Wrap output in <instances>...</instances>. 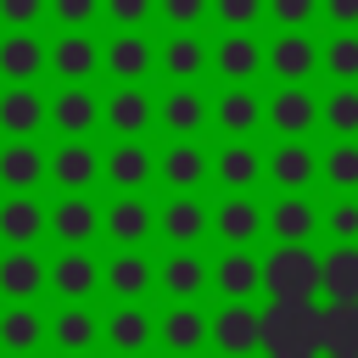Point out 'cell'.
<instances>
[{"label":"cell","instance_id":"cell-29","mask_svg":"<svg viewBox=\"0 0 358 358\" xmlns=\"http://www.w3.org/2000/svg\"><path fill=\"white\" fill-rule=\"evenodd\" d=\"M263 129L268 134H313L319 129V95L308 84H280L263 101Z\"/></svg>","mask_w":358,"mask_h":358},{"label":"cell","instance_id":"cell-25","mask_svg":"<svg viewBox=\"0 0 358 358\" xmlns=\"http://www.w3.org/2000/svg\"><path fill=\"white\" fill-rule=\"evenodd\" d=\"M263 235L268 241H313L319 201L308 190H274V201H263Z\"/></svg>","mask_w":358,"mask_h":358},{"label":"cell","instance_id":"cell-7","mask_svg":"<svg viewBox=\"0 0 358 358\" xmlns=\"http://www.w3.org/2000/svg\"><path fill=\"white\" fill-rule=\"evenodd\" d=\"M101 296L106 302H151L157 296V257H151V246H112V252H101Z\"/></svg>","mask_w":358,"mask_h":358},{"label":"cell","instance_id":"cell-42","mask_svg":"<svg viewBox=\"0 0 358 358\" xmlns=\"http://www.w3.org/2000/svg\"><path fill=\"white\" fill-rule=\"evenodd\" d=\"M319 235L358 241V190H330V207H319Z\"/></svg>","mask_w":358,"mask_h":358},{"label":"cell","instance_id":"cell-31","mask_svg":"<svg viewBox=\"0 0 358 358\" xmlns=\"http://www.w3.org/2000/svg\"><path fill=\"white\" fill-rule=\"evenodd\" d=\"M213 296H263V252L257 246H218Z\"/></svg>","mask_w":358,"mask_h":358},{"label":"cell","instance_id":"cell-10","mask_svg":"<svg viewBox=\"0 0 358 358\" xmlns=\"http://www.w3.org/2000/svg\"><path fill=\"white\" fill-rule=\"evenodd\" d=\"M157 241L162 246H207L213 241V201L201 190H162V201H157Z\"/></svg>","mask_w":358,"mask_h":358},{"label":"cell","instance_id":"cell-46","mask_svg":"<svg viewBox=\"0 0 358 358\" xmlns=\"http://www.w3.org/2000/svg\"><path fill=\"white\" fill-rule=\"evenodd\" d=\"M213 22L218 28H257V22H268V6L263 0H213Z\"/></svg>","mask_w":358,"mask_h":358},{"label":"cell","instance_id":"cell-13","mask_svg":"<svg viewBox=\"0 0 358 358\" xmlns=\"http://www.w3.org/2000/svg\"><path fill=\"white\" fill-rule=\"evenodd\" d=\"M213 73V39L201 28H168L157 39V78L162 84H201Z\"/></svg>","mask_w":358,"mask_h":358},{"label":"cell","instance_id":"cell-37","mask_svg":"<svg viewBox=\"0 0 358 358\" xmlns=\"http://www.w3.org/2000/svg\"><path fill=\"white\" fill-rule=\"evenodd\" d=\"M263 129V95L252 84H224L213 95V134H257Z\"/></svg>","mask_w":358,"mask_h":358},{"label":"cell","instance_id":"cell-2","mask_svg":"<svg viewBox=\"0 0 358 358\" xmlns=\"http://www.w3.org/2000/svg\"><path fill=\"white\" fill-rule=\"evenodd\" d=\"M263 296H291V302L324 296V268L313 241H274L263 252Z\"/></svg>","mask_w":358,"mask_h":358},{"label":"cell","instance_id":"cell-32","mask_svg":"<svg viewBox=\"0 0 358 358\" xmlns=\"http://www.w3.org/2000/svg\"><path fill=\"white\" fill-rule=\"evenodd\" d=\"M39 78H45V34L0 28V84H39Z\"/></svg>","mask_w":358,"mask_h":358},{"label":"cell","instance_id":"cell-39","mask_svg":"<svg viewBox=\"0 0 358 358\" xmlns=\"http://www.w3.org/2000/svg\"><path fill=\"white\" fill-rule=\"evenodd\" d=\"M319 73L330 84H358V28H336L319 39Z\"/></svg>","mask_w":358,"mask_h":358},{"label":"cell","instance_id":"cell-30","mask_svg":"<svg viewBox=\"0 0 358 358\" xmlns=\"http://www.w3.org/2000/svg\"><path fill=\"white\" fill-rule=\"evenodd\" d=\"M0 190H45V140L0 134Z\"/></svg>","mask_w":358,"mask_h":358},{"label":"cell","instance_id":"cell-8","mask_svg":"<svg viewBox=\"0 0 358 358\" xmlns=\"http://www.w3.org/2000/svg\"><path fill=\"white\" fill-rule=\"evenodd\" d=\"M45 185L50 190H101L95 134H56V145H45Z\"/></svg>","mask_w":358,"mask_h":358},{"label":"cell","instance_id":"cell-28","mask_svg":"<svg viewBox=\"0 0 358 358\" xmlns=\"http://www.w3.org/2000/svg\"><path fill=\"white\" fill-rule=\"evenodd\" d=\"M45 336L56 352H90V347H101V308L95 302H56L45 313Z\"/></svg>","mask_w":358,"mask_h":358},{"label":"cell","instance_id":"cell-19","mask_svg":"<svg viewBox=\"0 0 358 358\" xmlns=\"http://www.w3.org/2000/svg\"><path fill=\"white\" fill-rule=\"evenodd\" d=\"M151 129H157V95L145 84L101 90V134H151Z\"/></svg>","mask_w":358,"mask_h":358},{"label":"cell","instance_id":"cell-14","mask_svg":"<svg viewBox=\"0 0 358 358\" xmlns=\"http://www.w3.org/2000/svg\"><path fill=\"white\" fill-rule=\"evenodd\" d=\"M263 185L274 190H313L319 185V151L308 134H274L263 151Z\"/></svg>","mask_w":358,"mask_h":358},{"label":"cell","instance_id":"cell-40","mask_svg":"<svg viewBox=\"0 0 358 358\" xmlns=\"http://www.w3.org/2000/svg\"><path fill=\"white\" fill-rule=\"evenodd\" d=\"M324 268V296H358V241H330V252H319Z\"/></svg>","mask_w":358,"mask_h":358},{"label":"cell","instance_id":"cell-11","mask_svg":"<svg viewBox=\"0 0 358 358\" xmlns=\"http://www.w3.org/2000/svg\"><path fill=\"white\" fill-rule=\"evenodd\" d=\"M45 296L95 302L101 296V252L95 246H56L50 263H45Z\"/></svg>","mask_w":358,"mask_h":358},{"label":"cell","instance_id":"cell-22","mask_svg":"<svg viewBox=\"0 0 358 358\" xmlns=\"http://www.w3.org/2000/svg\"><path fill=\"white\" fill-rule=\"evenodd\" d=\"M213 129V95L201 84H168L157 95V134H207Z\"/></svg>","mask_w":358,"mask_h":358},{"label":"cell","instance_id":"cell-36","mask_svg":"<svg viewBox=\"0 0 358 358\" xmlns=\"http://www.w3.org/2000/svg\"><path fill=\"white\" fill-rule=\"evenodd\" d=\"M50 336H45V308L39 302H0V352H45Z\"/></svg>","mask_w":358,"mask_h":358},{"label":"cell","instance_id":"cell-17","mask_svg":"<svg viewBox=\"0 0 358 358\" xmlns=\"http://www.w3.org/2000/svg\"><path fill=\"white\" fill-rule=\"evenodd\" d=\"M207 347L246 358L257 352V302L252 296H218V308H207Z\"/></svg>","mask_w":358,"mask_h":358},{"label":"cell","instance_id":"cell-43","mask_svg":"<svg viewBox=\"0 0 358 358\" xmlns=\"http://www.w3.org/2000/svg\"><path fill=\"white\" fill-rule=\"evenodd\" d=\"M50 28H101V0H45Z\"/></svg>","mask_w":358,"mask_h":358},{"label":"cell","instance_id":"cell-3","mask_svg":"<svg viewBox=\"0 0 358 358\" xmlns=\"http://www.w3.org/2000/svg\"><path fill=\"white\" fill-rule=\"evenodd\" d=\"M101 185L106 190H157V145H151V134H106Z\"/></svg>","mask_w":358,"mask_h":358},{"label":"cell","instance_id":"cell-24","mask_svg":"<svg viewBox=\"0 0 358 358\" xmlns=\"http://www.w3.org/2000/svg\"><path fill=\"white\" fill-rule=\"evenodd\" d=\"M101 347H112V352H151L157 347L151 302H112L101 313Z\"/></svg>","mask_w":358,"mask_h":358},{"label":"cell","instance_id":"cell-20","mask_svg":"<svg viewBox=\"0 0 358 358\" xmlns=\"http://www.w3.org/2000/svg\"><path fill=\"white\" fill-rule=\"evenodd\" d=\"M213 185L218 190H257L263 185V145H257V134H218V145H213Z\"/></svg>","mask_w":358,"mask_h":358},{"label":"cell","instance_id":"cell-47","mask_svg":"<svg viewBox=\"0 0 358 358\" xmlns=\"http://www.w3.org/2000/svg\"><path fill=\"white\" fill-rule=\"evenodd\" d=\"M263 6H268L274 28H313V17H319V0H263Z\"/></svg>","mask_w":358,"mask_h":358},{"label":"cell","instance_id":"cell-48","mask_svg":"<svg viewBox=\"0 0 358 358\" xmlns=\"http://www.w3.org/2000/svg\"><path fill=\"white\" fill-rule=\"evenodd\" d=\"M0 28H45V0H0Z\"/></svg>","mask_w":358,"mask_h":358},{"label":"cell","instance_id":"cell-6","mask_svg":"<svg viewBox=\"0 0 358 358\" xmlns=\"http://www.w3.org/2000/svg\"><path fill=\"white\" fill-rule=\"evenodd\" d=\"M101 78L106 84H151L157 78V39H151V28H112V34H101Z\"/></svg>","mask_w":358,"mask_h":358},{"label":"cell","instance_id":"cell-21","mask_svg":"<svg viewBox=\"0 0 358 358\" xmlns=\"http://www.w3.org/2000/svg\"><path fill=\"white\" fill-rule=\"evenodd\" d=\"M213 78L218 84H257L263 78V39H257V28H224L213 39Z\"/></svg>","mask_w":358,"mask_h":358},{"label":"cell","instance_id":"cell-18","mask_svg":"<svg viewBox=\"0 0 358 358\" xmlns=\"http://www.w3.org/2000/svg\"><path fill=\"white\" fill-rule=\"evenodd\" d=\"M50 201L45 190H0V246H45Z\"/></svg>","mask_w":358,"mask_h":358},{"label":"cell","instance_id":"cell-49","mask_svg":"<svg viewBox=\"0 0 358 358\" xmlns=\"http://www.w3.org/2000/svg\"><path fill=\"white\" fill-rule=\"evenodd\" d=\"M319 17L330 28H358V0H319Z\"/></svg>","mask_w":358,"mask_h":358},{"label":"cell","instance_id":"cell-41","mask_svg":"<svg viewBox=\"0 0 358 358\" xmlns=\"http://www.w3.org/2000/svg\"><path fill=\"white\" fill-rule=\"evenodd\" d=\"M319 129L324 134H358V84H330L319 101Z\"/></svg>","mask_w":358,"mask_h":358},{"label":"cell","instance_id":"cell-23","mask_svg":"<svg viewBox=\"0 0 358 358\" xmlns=\"http://www.w3.org/2000/svg\"><path fill=\"white\" fill-rule=\"evenodd\" d=\"M213 241L218 246H257L263 241V201L252 190H218V201H213Z\"/></svg>","mask_w":358,"mask_h":358},{"label":"cell","instance_id":"cell-1","mask_svg":"<svg viewBox=\"0 0 358 358\" xmlns=\"http://www.w3.org/2000/svg\"><path fill=\"white\" fill-rule=\"evenodd\" d=\"M257 352H268V358H319V302L268 296L257 308Z\"/></svg>","mask_w":358,"mask_h":358},{"label":"cell","instance_id":"cell-15","mask_svg":"<svg viewBox=\"0 0 358 358\" xmlns=\"http://www.w3.org/2000/svg\"><path fill=\"white\" fill-rule=\"evenodd\" d=\"M45 241L50 246H101V201H95V190H56Z\"/></svg>","mask_w":358,"mask_h":358},{"label":"cell","instance_id":"cell-38","mask_svg":"<svg viewBox=\"0 0 358 358\" xmlns=\"http://www.w3.org/2000/svg\"><path fill=\"white\" fill-rule=\"evenodd\" d=\"M319 185L358 190V134H330V145L319 151Z\"/></svg>","mask_w":358,"mask_h":358},{"label":"cell","instance_id":"cell-4","mask_svg":"<svg viewBox=\"0 0 358 358\" xmlns=\"http://www.w3.org/2000/svg\"><path fill=\"white\" fill-rule=\"evenodd\" d=\"M101 241L106 246H157V196L112 190L101 201Z\"/></svg>","mask_w":358,"mask_h":358},{"label":"cell","instance_id":"cell-27","mask_svg":"<svg viewBox=\"0 0 358 358\" xmlns=\"http://www.w3.org/2000/svg\"><path fill=\"white\" fill-rule=\"evenodd\" d=\"M45 129L50 134H101V90L95 84H56Z\"/></svg>","mask_w":358,"mask_h":358},{"label":"cell","instance_id":"cell-35","mask_svg":"<svg viewBox=\"0 0 358 358\" xmlns=\"http://www.w3.org/2000/svg\"><path fill=\"white\" fill-rule=\"evenodd\" d=\"M319 352L358 358V296H319Z\"/></svg>","mask_w":358,"mask_h":358},{"label":"cell","instance_id":"cell-44","mask_svg":"<svg viewBox=\"0 0 358 358\" xmlns=\"http://www.w3.org/2000/svg\"><path fill=\"white\" fill-rule=\"evenodd\" d=\"M101 22L106 28H151L157 0H101Z\"/></svg>","mask_w":358,"mask_h":358},{"label":"cell","instance_id":"cell-16","mask_svg":"<svg viewBox=\"0 0 358 358\" xmlns=\"http://www.w3.org/2000/svg\"><path fill=\"white\" fill-rule=\"evenodd\" d=\"M263 73L274 84H308L319 73V39L308 28H280L274 39H263Z\"/></svg>","mask_w":358,"mask_h":358},{"label":"cell","instance_id":"cell-12","mask_svg":"<svg viewBox=\"0 0 358 358\" xmlns=\"http://www.w3.org/2000/svg\"><path fill=\"white\" fill-rule=\"evenodd\" d=\"M213 291V257L201 246H162L157 257V296L162 302H201Z\"/></svg>","mask_w":358,"mask_h":358},{"label":"cell","instance_id":"cell-5","mask_svg":"<svg viewBox=\"0 0 358 358\" xmlns=\"http://www.w3.org/2000/svg\"><path fill=\"white\" fill-rule=\"evenodd\" d=\"M45 78H56V84H95L101 78V34L95 28H56V34H45Z\"/></svg>","mask_w":358,"mask_h":358},{"label":"cell","instance_id":"cell-26","mask_svg":"<svg viewBox=\"0 0 358 358\" xmlns=\"http://www.w3.org/2000/svg\"><path fill=\"white\" fill-rule=\"evenodd\" d=\"M45 246H0V302H39L45 296Z\"/></svg>","mask_w":358,"mask_h":358},{"label":"cell","instance_id":"cell-9","mask_svg":"<svg viewBox=\"0 0 358 358\" xmlns=\"http://www.w3.org/2000/svg\"><path fill=\"white\" fill-rule=\"evenodd\" d=\"M213 185V151L201 134H162L157 145V190H207Z\"/></svg>","mask_w":358,"mask_h":358},{"label":"cell","instance_id":"cell-45","mask_svg":"<svg viewBox=\"0 0 358 358\" xmlns=\"http://www.w3.org/2000/svg\"><path fill=\"white\" fill-rule=\"evenodd\" d=\"M157 22L162 28H201V22H213V0H157Z\"/></svg>","mask_w":358,"mask_h":358},{"label":"cell","instance_id":"cell-34","mask_svg":"<svg viewBox=\"0 0 358 358\" xmlns=\"http://www.w3.org/2000/svg\"><path fill=\"white\" fill-rule=\"evenodd\" d=\"M50 95L39 84H0V134H45Z\"/></svg>","mask_w":358,"mask_h":358},{"label":"cell","instance_id":"cell-33","mask_svg":"<svg viewBox=\"0 0 358 358\" xmlns=\"http://www.w3.org/2000/svg\"><path fill=\"white\" fill-rule=\"evenodd\" d=\"M157 347L162 352H201L207 347V308L201 302H162V313H157Z\"/></svg>","mask_w":358,"mask_h":358}]
</instances>
